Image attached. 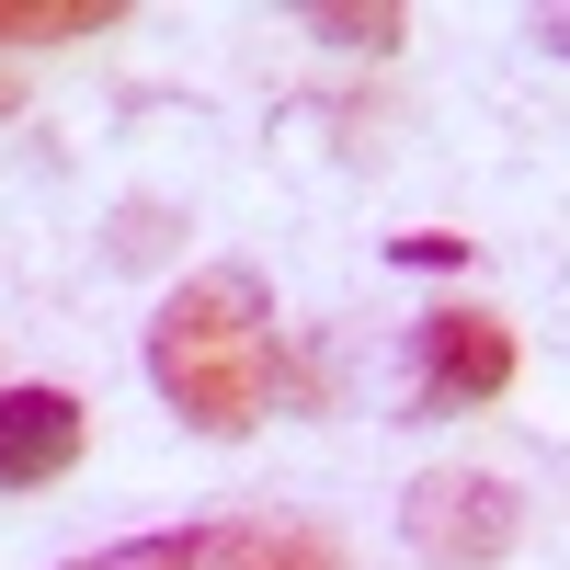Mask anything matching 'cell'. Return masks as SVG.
Listing matches in <instances>:
<instances>
[{
	"mask_svg": "<svg viewBox=\"0 0 570 570\" xmlns=\"http://www.w3.org/2000/svg\"><path fill=\"white\" fill-rule=\"evenodd\" d=\"M115 0H0V46H91L115 35Z\"/></svg>",
	"mask_w": 570,
	"mask_h": 570,
	"instance_id": "6",
	"label": "cell"
},
{
	"mask_svg": "<svg viewBox=\"0 0 570 570\" xmlns=\"http://www.w3.org/2000/svg\"><path fill=\"white\" fill-rule=\"evenodd\" d=\"M537 46H559V58H570V12H537Z\"/></svg>",
	"mask_w": 570,
	"mask_h": 570,
	"instance_id": "9",
	"label": "cell"
},
{
	"mask_svg": "<svg viewBox=\"0 0 570 570\" xmlns=\"http://www.w3.org/2000/svg\"><path fill=\"white\" fill-rule=\"evenodd\" d=\"M149 389L195 422V434H252L285 389V331H274V297L252 263H206L183 274L160 320H149Z\"/></svg>",
	"mask_w": 570,
	"mask_h": 570,
	"instance_id": "1",
	"label": "cell"
},
{
	"mask_svg": "<svg viewBox=\"0 0 570 570\" xmlns=\"http://www.w3.org/2000/svg\"><path fill=\"white\" fill-rule=\"evenodd\" d=\"M58 570H195V537H126V548H91V559H58Z\"/></svg>",
	"mask_w": 570,
	"mask_h": 570,
	"instance_id": "8",
	"label": "cell"
},
{
	"mask_svg": "<svg viewBox=\"0 0 570 570\" xmlns=\"http://www.w3.org/2000/svg\"><path fill=\"white\" fill-rule=\"evenodd\" d=\"M400 537L434 570H491L525 537V502H513V480H491V468H422L400 491Z\"/></svg>",
	"mask_w": 570,
	"mask_h": 570,
	"instance_id": "2",
	"label": "cell"
},
{
	"mask_svg": "<svg viewBox=\"0 0 570 570\" xmlns=\"http://www.w3.org/2000/svg\"><path fill=\"white\" fill-rule=\"evenodd\" d=\"M91 445V411L69 389H46V376H23V389H0V491H46L69 480Z\"/></svg>",
	"mask_w": 570,
	"mask_h": 570,
	"instance_id": "4",
	"label": "cell"
},
{
	"mask_svg": "<svg viewBox=\"0 0 570 570\" xmlns=\"http://www.w3.org/2000/svg\"><path fill=\"white\" fill-rule=\"evenodd\" d=\"M308 35H331V46H354V58H389V46H400L411 23L389 12V0H376V12H354V0H320V12H308Z\"/></svg>",
	"mask_w": 570,
	"mask_h": 570,
	"instance_id": "7",
	"label": "cell"
},
{
	"mask_svg": "<svg viewBox=\"0 0 570 570\" xmlns=\"http://www.w3.org/2000/svg\"><path fill=\"white\" fill-rule=\"evenodd\" d=\"M513 389V320L502 308H422L411 320V400L422 411H480Z\"/></svg>",
	"mask_w": 570,
	"mask_h": 570,
	"instance_id": "3",
	"label": "cell"
},
{
	"mask_svg": "<svg viewBox=\"0 0 570 570\" xmlns=\"http://www.w3.org/2000/svg\"><path fill=\"white\" fill-rule=\"evenodd\" d=\"M195 570H354V548L331 525H297V513H240V525H206Z\"/></svg>",
	"mask_w": 570,
	"mask_h": 570,
	"instance_id": "5",
	"label": "cell"
}]
</instances>
